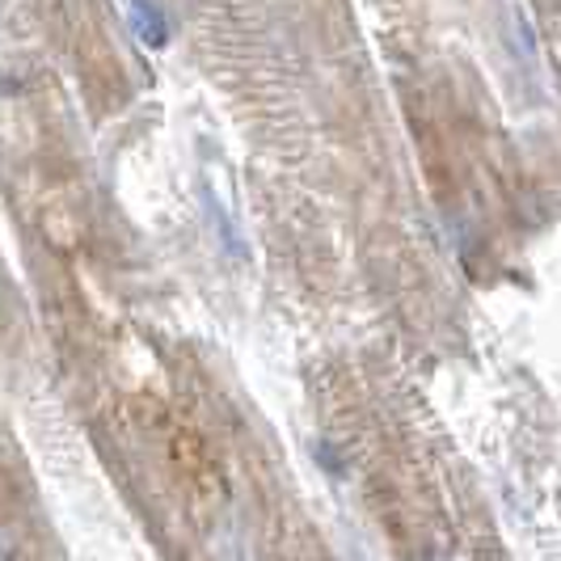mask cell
<instances>
[{
  "instance_id": "6da1fadb",
  "label": "cell",
  "mask_w": 561,
  "mask_h": 561,
  "mask_svg": "<svg viewBox=\"0 0 561 561\" xmlns=\"http://www.w3.org/2000/svg\"><path fill=\"white\" fill-rule=\"evenodd\" d=\"M216 561H253V545L241 528H225L216 540Z\"/></svg>"
}]
</instances>
